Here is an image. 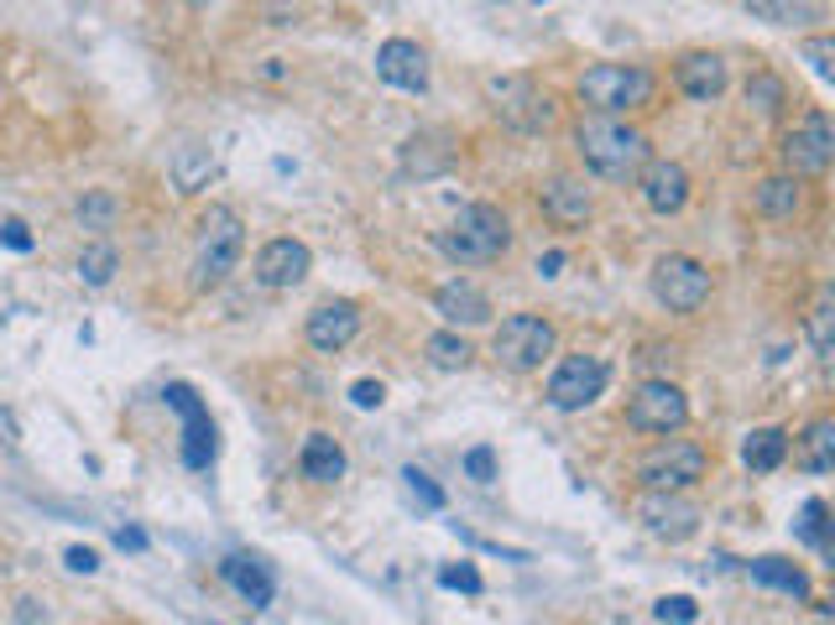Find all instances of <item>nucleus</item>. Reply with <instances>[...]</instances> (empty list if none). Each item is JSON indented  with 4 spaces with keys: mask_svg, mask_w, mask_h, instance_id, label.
<instances>
[{
    "mask_svg": "<svg viewBox=\"0 0 835 625\" xmlns=\"http://www.w3.org/2000/svg\"><path fill=\"white\" fill-rule=\"evenodd\" d=\"M538 276H559L564 272V251H549V255H538V266H533Z\"/></svg>",
    "mask_w": 835,
    "mask_h": 625,
    "instance_id": "obj_44",
    "label": "nucleus"
},
{
    "mask_svg": "<svg viewBox=\"0 0 835 625\" xmlns=\"http://www.w3.org/2000/svg\"><path fill=\"white\" fill-rule=\"evenodd\" d=\"M794 459H799V469H810V474H831V464H835V417H815V423L804 428V438H794Z\"/></svg>",
    "mask_w": 835,
    "mask_h": 625,
    "instance_id": "obj_25",
    "label": "nucleus"
},
{
    "mask_svg": "<svg viewBox=\"0 0 835 625\" xmlns=\"http://www.w3.org/2000/svg\"><path fill=\"white\" fill-rule=\"evenodd\" d=\"M219 573H225V584L236 589L251 610H267L272 594H278V573L261 563V558H251V552H230V558L219 563Z\"/></svg>",
    "mask_w": 835,
    "mask_h": 625,
    "instance_id": "obj_21",
    "label": "nucleus"
},
{
    "mask_svg": "<svg viewBox=\"0 0 835 625\" xmlns=\"http://www.w3.org/2000/svg\"><path fill=\"white\" fill-rule=\"evenodd\" d=\"M538 6H543V0H538Z\"/></svg>",
    "mask_w": 835,
    "mask_h": 625,
    "instance_id": "obj_46",
    "label": "nucleus"
},
{
    "mask_svg": "<svg viewBox=\"0 0 835 625\" xmlns=\"http://www.w3.org/2000/svg\"><path fill=\"white\" fill-rule=\"evenodd\" d=\"M167 173H173V188H178V194H199V188H209V177H215V152H209L204 141H183L178 152H173V162H167Z\"/></svg>",
    "mask_w": 835,
    "mask_h": 625,
    "instance_id": "obj_23",
    "label": "nucleus"
},
{
    "mask_svg": "<svg viewBox=\"0 0 835 625\" xmlns=\"http://www.w3.org/2000/svg\"><path fill=\"white\" fill-rule=\"evenodd\" d=\"M778 156H783L789 177H820L825 167H831V156H835L831 116H825V110H804V116L794 120V131H783Z\"/></svg>",
    "mask_w": 835,
    "mask_h": 625,
    "instance_id": "obj_8",
    "label": "nucleus"
},
{
    "mask_svg": "<svg viewBox=\"0 0 835 625\" xmlns=\"http://www.w3.org/2000/svg\"><path fill=\"white\" fill-rule=\"evenodd\" d=\"M575 89L590 105V116H632L642 105H653L658 78L642 63H590Z\"/></svg>",
    "mask_w": 835,
    "mask_h": 625,
    "instance_id": "obj_4",
    "label": "nucleus"
},
{
    "mask_svg": "<svg viewBox=\"0 0 835 625\" xmlns=\"http://www.w3.org/2000/svg\"><path fill=\"white\" fill-rule=\"evenodd\" d=\"M538 209H543V219L559 224V230H579L585 219L596 215V198H590V188H585V177L554 173L543 188H538Z\"/></svg>",
    "mask_w": 835,
    "mask_h": 625,
    "instance_id": "obj_16",
    "label": "nucleus"
},
{
    "mask_svg": "<svg viewBox=\"0 0 835 625\" xmlns=\"http://www.w3.org/2000/svg\"><path fill=\"white\" fill-rule=\"evenodd\" d=\"M449 162H455V146L444 136H413L402 146V173L408 177H434V173H444Z\"/></svg>",
    "mask_w": 835,
    "mask_h": 625,
    "instance_id": "obj_26",
    "label": "nucleus"
},
{
    "mask_svg": "<svg viewBox=\"0 0 835 625\" xmlns=\"http://www.w3.org/2000/svg\"><path fill=\"white\" fill-rule=\"evenodd\" d=\"M575 152L606 183H632L648 162V136L627 125L621 116H579L575 120Z\"/></svg>",
    "mask_w": 835,
    "mask_h": 625,
    "instance_id": "obj_1",
    "label": "nucleus"
},
{
    "mask_svg": "<svg viewBox=\"0 0 835 625\" xmlns=\"http://www.w3.org/2000/svg\"><path fill=\"white\" fill-rule=\"evenodd\" d=\"M308 272H314V251H308L303 240H293V234H278V240H267L257 251V282L272 287V293L299 287Z\"/></svg>",
    "mask_w": 835,
    "mask_h": 625,
    "instance_id": "obj_15",
    "label": "nucleus"
},
{
    "mask_svg": "<svg viewBox=\"0 0 835 625\" xmlns=\"http://www.w3.org/2000/svg\"><path fill=\"white\" fill-rule=\"evenodd\" d=\"M299 469H303V480H314V485L345 480V449H339V438L308 432V443H303V453H299Z\"/></svg>",
    "mask_w": 835,
    "mask_h": 625,
    "instance_id": "obj_22",
    "label": "nucleus"
},
{
    "mask_svg": "<svg viewBox=\"0 0 835 625\" xmlns=\"http://www.w3.org/2000/svg\"><path fill=\"white\" fill-rule=\"evenodd\" d=\"M240 255H246V219L230 204H209V215L199 219V234H194V287L209 293L219 282H230Z\"/></svg>",
    "mask_w": 835,
    "mask_h": 625,
    "instance_id": "obj_3",
    "label": "nucleus"
},
{
    "mask_svg": "<svg viewBox=\"0 0 835 625\" xmlns=\"http://www.w3.org/2000/svg\"><path fill=\"white\" fill-rule=\"evenodd\" d=\"M377 78L381 84H392V89L423 95V89H429V53L408 37H387L377 47Z\"/></svg>",
    "mask_w": 835,
    "mask_h": 625,
    "instance_id": "obj_17",
    "label": "nucleus"
},
{
    "mask_svg": "<svg viewBox=\"0 0 835 625\" xmlns=\"http://www.w3.org/2000/svg\"><path fill=\"white\" fill-rule=\"evenodd\" d=\"M741 459H747V469H752V474H773V469H783V459H789V432H783V428L747 432Z\"/></svg>",
    "mask_w": 835,
    "mask_h": 625,
    "instance_id": "obj_27",
    "label": "nucleus"
},
{
    "mask_svg": "<svg viewBox=\"0 0 835 625\" xmlns=\"http://www.w3.org/2000/svg\"><path fill=\"white\" fill-rule=\"evenodd\" d=\"M486 99H491V110H497L501 125L518 131V136H538V131L554 125V99L543 95L528 74L486 78Z\"/></svg>",
    "mask_w": 835,
    "mask_h": 625,
    "instance_id": "obj_6",
    "label": "nucleus"
},
{
    "mask_svg": "<svg viewBox=\"0 0 835 625\" xmlns=\"http://www.w3.org/2000/svg\"><path fill=\"white\" fill-rule=\"evenodd\" d=\"M705 449L690 438H663L658 449H648L637 459V480L642 490H690L695 480H705Z\"/></svg>",
    "mask_w": 835,
    "mask_h": 625,
    "instance_id": "obj_9",
    "label": "nucleus"
},
{
    "mask_svg": "<svg viewBox=\"0 0 835 625\" xmlns=\"http://www.w3.org/2000/svg\"><path fill=\"white\" fill-rule=\"evenodd\" d=\"M690 423V402L674 381H642L627 402V428L632 432H648V438H669Z\"/></svg>",
    "mask_w": 835,
    "mask_h": 625,
    "instance_id": "obj_10",
    "label": "nucleus"
},
{
    "mask_svg": "<svg viewBox=\"0 0 835 625\" xmlns=\"http://www.w3.org/2000/svg\"><path fill=\"white\" fill-rule=\"evenodd\" d=\"M434 312L449 329H480V324H491V297L480 293L476 282L455 276V282H444L434 293Z\"/></svg>",
    "mask_w": 835,
    "mask_h": 625,
    "instance_id": "obj_19",
    "label": "nucleus"
},
{
    "mask_svg": "<svg viewBox=\"0 0 835 625\" xmlns=\"http://www.w3.org/2000/svg\"><path fill=\"white\" fill-rule=\"evenodd\" d=\"M799 537L815 547V552H825L831 558V506L825 501H804V511H799Z\"/></svg>",
    "mask_w": 835,
    "mask_h": 625,
    "instance_id": "obj_33",
    "label": "nucleus"
},
{
    "mask_svg": "<svg viewBox=\"0 0 835 625\" xmlns=\"http://www.w3.org/2000/svg\"><path fill=\"white\" fill-rule=\"evenodd\" d=\"M63 563L74 568V573H95V568H100V552H95V547H68Z\"/></svg>",
    "mask_w": 835,
    "mask_h": 625,
    "instance_id": "obj_43",
    "label": "nucleus"
},
{
    "mask_svg": "<svg viewBox=\"0 0 835 625\" xmlns=\"http://www.w3.org/2000/svg\"><path fill=\"white\" fill-rule=\"evenodd\" d=\"M116 215H120L116 194H84V204H79V224H84V230H110V224H116Z\"/></svg>",
    "mask_w": 835,
    "mask_h": 625,
    "instance_id": "obj_35",
    "label": "nucleus"
},
{
    "mask_svg": "<svg viewBox=\"0 0 835 625\" xmlns=\"http://www.w3.org/2000/svg\"><path fill=\"white\" fill-rule=\"evenodd\" d=\"M804 58H810V68H815V74L820 78H825V84H831V78H835V37H810V42H804Z\"/></svg>",
    "mask_w": 835,
    "mask_h": 625,
    "instance_id": "obj_38",
    "label": "nucleus"
},
{
    "mask_svg": "<svg viewBox=\"0 0 835 625\" xmlns=\"http://www.w3.org/2000/svg\"><path fill=\"white\" fill-rule=\"evenodd\" d=\"M752 579L768 589H783L789 600H810V573L799 563H789V558H752Z\"/></svg>",
    "mask_w": 835,
    "mask_h": 625,
    "instance_id": "obj_29",
    "label": "nucleus"
},
{
    "mask_svg": "<svg viewBox=\"0 0 835 625\" xmlns=\"http://www.w3.org/2000/svg\"><path fill=\"white\" fill-rule=\"evenodd\" d=\"M559 333L549 318H538V312H507L497 324V333H491V354H497L501 371L512 375H533L549 354H554Z\"/></svg>",
    "mask_w": 835,
    "mask_h": 625,
    "instance_id": "obj_5",
    "label": "nucleus"
},
{
    "mask_svg": "<svg viewBox=\"0 0 835 625\" xmlns=\"http://www.w3.org/2000/svg\"><path fill=\"white\" fill-rule=\"evenodd\" d=\"M116 542L126 547V552H141V547H147V531H137V527H120V531H116Z\"/></svg>",
    "mask_w": 835,
    "mask_h": 625,
    "instance_id": "obj_45",
    "label": "nucleus"
},
{
    "mask_svg": "<svg viewBox=\"0 0 835 625\" xmlns=\"http://www.w3.org/2000/svg\"><path fill=\"white\" fill-rule=\"evenodd\" d=\"M465 474H470L476 485H491V480H497V453L486 449V443H480V449H470V453H465Z\"/></svg>",
    "mask_w": 835,
    "mask_h": 625,
    "instance_id": "obj_40",
    "label": "nucleus"
},
{
    "mask_svg": "<svg viewBox=\"0 0 835 625\" xmlns=\"http://www.w3.org/2000/svg\"><path fill=\"white\" fill-rule=\"evenodd\" d=\"M637 522L653 531V537H663V542H684V537L700 531V506L684 501L679 490H648V495L637 501Z\"/></svg>",
    "mask_w": 835,
    "mask_h": 625,
    "instance_id": "obj_13",
    "label": "nucleus"
},
{
    "mask_svg": "<svg viewBox=\"0 0 835 625\" xmlns=\"http://www.w3.org/2000/svg\"><path fill=\"white\" fill-rule=\"evenodd\" d=\"M423 350H429V365H434V371H465V365H470V339H465V333L459 329H438V333H429V344H423Z\"/></svg>",
    "mask_w": 835,
    "mask_h": 625,
    "instance_id": "obj_30",
    "label": "nucleus"
},
{
    "mask_svg": "<svg viewBox=\"0 0 835 625\" xmlns=\"http://www.w3.org/2000/svg\"><path fill=\"white\" fill-rule=\"evenodd\" d=\"M120 272V255L116 245H105V240H95V245H84L79 251V282L84 287H110Z\"/></svg>",
    "mask_w": 835,
    "mask_h": 625,
    "instance_id": "obj_31",
    "label": "nucleus"
},
{
    "mask_svg": "<svg viewBox=\"0 0 835 625\" xmlns=\"http://www.w3.org/2000/svg\"><path fill=\"white\" fill-rule=\"evenodd\" d=\"M512 245V219L497 204H470L449 219V230H438V251L459 266H491Z\"/></svg>",
    "mask_w": 835,
    "mask_h": 625,
    "instance_id": "obj_2",
    "label": "nucleus"
},
{
    "mask_svg": "<svg viewBox=\"0 0 835 625\" xmlns=\"http://www.w3.org/2000/svg\"><path fill=\"white\" fill-rule=\"evenodd\" d=\"M632 183L653 215H679V209L690 204V188H695L690 173H684V162H669V156H648Z\"/></svg>",
    "mask_w": 835,
    "mask_h": 625,
    "instance_id": "obj_14",
    "label": "nucleus"
},
{
    "mask_svg": "<svg viewBox=\"0 0 835 625\" xmlns=\"http://www.w3.org/2000/svg\"><path fill=\"white\" fill-rule=\"evenodd\" d=\"M162 402L183 417V464L209 469L219 453V438H215V423H209V407L199 402V391L183 386V381H167V386H162Z\"/></svg>",
    "mask_w": 835,
    "mask_h": 625,
    "instance_id": "obj_11",
    "label": "nucleus"
},
{
    "mask_svg": "<svg viewBox=\"0 0 835 625\" xmlns=\"http://www.w3.org/2000/svg\"><path fill=\"white\" fill-rule=\"evenodd\" d=\"M747 105H757V116L773 120L783 105H789V89H783V78L768 74V68H757L752 78H747Z\"/></svg>",
    "mask_w": 835,
    "mask_h": 625,
    "instance_id": "obj_32",
    "label": "nucleus"
},
{
    "mask_svg": "<svg viewBox=\"0 0 835 625\" xmlns=\"http://www.w3.org/2000/svg\"><path fill=\"white\" fill-rule=\"evenodd\" d=\"M674 84L695 99V105H711V99L726 95L731 74H726V58H720V53H684V58L674 63Z\"/></svg>",
    "mask_w": 835,
    "mask_h": 625,
    "instance_id": "obj_20",
    "label": "nucleus"
},
{
    "mask_svg": "<svg viewBox=\"0 0 835 625\" xmlns=\"http://www.w3.org/2000/svg\"><path fill=\"white\" fill-rule=\"evenodd\" d=\"M653 297L669 312H700L711 297V272L695 255H663L653 266Z\"/></svg>",
    "mask_w": 835,
    "mask_h": 625,
    "instance_id": "obj_12",
    "label": "nucleus"
},
{
    "mask_svg": "<svg viewBox=\"0 0 835 625\" xmlns=\"http://www.w3.org/2000/svg\"><path fill=\"white\" fill-rule=\"evenodd\" d=\"M402 480H408V490H413V495H418V501H423L429 511H444V490H438L434 480H429V474H423L418 464L402 469Z\"/></svg>",
    "mask_w": 835,
    "mask_h": 625,
    "instance_id": "obj_37",
    "label": "nucleus"
},
{
    "mask_svg": "<svg viewBox=\"0 0 835 625\" xmlns=\"http://www.w3.org/2000/svg\"><path fill=\"white\" fill-rule=\"evenodd\" d=\"M606 386H611V365L600 354H564L554 365V375H549L543 396H549L554 412H585L590 402L606 396Z\"/></svg>",
    "mask_w": 835,
    "mask_h": 625,
    "instance_id": "obj_7",
    "label": "nucleus"
},
{
    "mask_svg": "<svg viewBox=\"0 0 835 625\" xmlns=\"http://www.w3.org/2000/svg\"><path fill=\"white\" fill-rule=\"evenodd\" d=\"M438 584H444V589H465V594H480V589H486V584H480V573L470 563H444V568H438Z\"/></svg>",
    "mask_w": 835,
    "mask_h": 625,
    "instance_id": "obj_39",
    "label": "nucleus"
},
{
    "mask_svg": "<svg viewBox=\"0 0 835 625\" xmlns=\"http://www.w3.org/2000/svg\"><path fill=\"white\" fill-rule=\"evenodd\" d=\"M831 287H820V297H815V308H810V339H815V350H820V360H831V350H835V339H831Z\"/></svg>",
    "mask_w": 835,
    "mask_h": 625,
    "instance_id": "obj_34",
    "label": "nucleus"
},
{
    "mask_svg": "<svg viewBox=\"0 0 835 625\" xmlns=\"http://www.w3.org/2000/svg\"><path fill=\"white\" fill-rule=\"evenodd\" d=\"M799 204H804V188H799V177H762L752 188V209L762 219H794Z\"/></svg>",
    "mask_w": 835,
    "mask_h": 625,
    "instance_id": "obj_24",
    "label": "nucleus"
},
{
    "mask_svg": "<svg viewBox=\"0 0 835 625\" xmlns=\"http://www.w3.org/2000/svg\"><path fill=\"white\" fill-rule=\"evenodd\" d=\"M308 344H314L318 354H339L350 339L360 333V308L350 303V297H335V303H318L314 312H308Z\"/></svg>",
    "mask_w": 835,
    "mask_h": 625,
    "instance_id": "obj_18",
    "label": "nucleus"
},
{
    "mask_svg": "<svg viewBox=\"0 0 835 625\" xmlns=\"http://www.w3.org/2000/svg\"><path fill=\"white\" fill-rule=\"evenodd\" d=\"M747 17L768 21V26H804V21H820L825 6L820 0H741Z\"/></svg>",
    "mask_w": 835,
    "mask_h": 625,
    "instance_id": "obj_28",
    "label": "nucleus"
},
{
    "mask_svg": "<svg viewBox=\"0 0 835 625\" xmlns=\"http://www.w3.org/2000/svg\"><path fill=\"white\" fill-rule=\"evenodd\" d=\"M0 245H6V251H32V230H26V224H21V219H6V224H0Z\"/></svg>",
    "mask_w": 835,
    "mask_h": 625,
    "instance_id": "obj_41",
    "label": "nucleus"
},
{
    "mask_svg": "<svg viewBox=\"0 0 835 625\" xmlns=\"http://www.w3.org/2000/svg\"><path fill=\"white\" fill-rule=\"evenodd\" d=\"M653 615L663 625H690V621H700V605L690 600V594H669V600H658L653 605Z\"/></svg>",
    "mask_w": 835,
    "mask_h": 625,
    "instance_id": "obj_36",
    "label": "nucleus"
},
{
    "mask_svg": "<svg viewBox=\"0 0 835 625\" xmlns=\"http://www.w3.org/2000/svg\"><path fill=\"white\" fill-rule=\"evenodd\" d=\"M350 402H356L360 412H371L387 402V386H381V381H356V386H350Z\"/></svg>",
    "mask_w": 835,
    "mask_h": 625,
    "instance_id": "obj_42",
    "label": "nucleus"
}]
</instances>
